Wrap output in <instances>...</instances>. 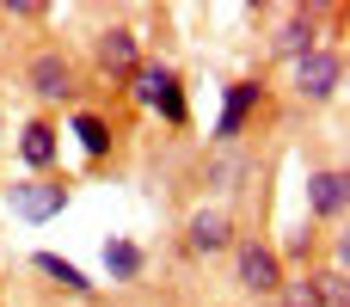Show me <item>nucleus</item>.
<instances>
[{"instance_id":"nucleus-12","label":"nucleus","mask_w":350,"mask_h":307,"mask_svg":"<svg viewBox=\"0 0 350 307\" xmlns=\"http://www.w3.org/2000/svg\"><path fill=\"white\" fill-rule=\"evenodd\" d=\"M68 135H80L86 160H111V148H117L111 117H98V111H86V105H74V111H68Z\"/></svg>"},{"instance_id":"nucleus-4","label":"nucleus","mask_w":350,"mask_h":307,"mask_svg":"<svg viewBox=\"0 0 350 307\" xmlns=\"http://www.w3.org/2000/svg\"><path fill=\"white\" fill-rule=\"evenodd\" d=\"M345 92V49L338 43H320L295 62V98L301 105H332Z\"/></svg>"},{"instance_id":"nucleus-5","label":"nucleus","mask_w":350,"mask_h":307,"mask_svg":"<svg viewBox=\"0 0 350 307\" xmlns=\"http://www.w3.org/2000/svg\"><path fill=\"white\" fill-rule=\"evenodd\" d=\"M265 111V80H228V92H221V117H215V129H209V148H240V135H246V123Z\"/></svg>"},{"instance_id":"nucleus-10","label":"nucleus","mask_w":350,"mask_h":307,"mask_svg":"<svg viewBox=\"0 0 350 307\" xmlns=\"http://www.w3.org/2000/svg\"><path fill=\"white\" fill-rule=\"evenodd\" d=\"M18 166L31 172V178H49L55 166H62V123H49V117H31L25 129H18Z\"/></svg>"},{"instance_id":"nucleus-6","label":"nucleus","mask_w":350,"mask_h":307,"mask_svg":"<svg viewBox=\"0 0 350 307\" xmlns=\"http://www.w3.org/2000/svg\"><path fill=\"white\" fill-rule=\"evenodd\" d=\"M68 178L62 172H49V178H18L12 191H6V203H12V215L18 222H31V228H43V222H55L62 209H68Z\"/></svg>"},{"instance_id":"nucleus-8","label":"nucleus","mask_w":350,"mask_h":307,"mask_svg":"<svg viewBox=\"0 0 350 307\" xmlns=\"http://www.w3.org/2000/svg\"><path fill=\"white\" fill-rule=\"evenodd\" d=\"M301 191H308V222H320V228H338L345 222V203H350L345 166H314Z\"/></svg>"},{"instance_id":"nucleus-2","label":"nucleus","mask_w":350,"mask_h":307,"mask_svg":"<svg viewBox=\"0 0 350 307\" xmlns=\"http://www.w3.org/2000/svg\"><path fill=\"white\" fill-rule=\"evenodd\" d=\"M25 92H31L37 105H74V98H80V68H74V55L55 49V43L31 49V62H25Z\"/></svg>"},{"instance_id":"nucleus-1","label":"nucleus","mask_w":350,"mask_h":307,"mask_svg":"<svg viewBox=\"0 0 350 307\" xmlns=\"http://www.w3.org/2000/svg\"><path fill=\"white\" fill-rule=\"evenodd\" d=\"M129 92H135V105H142V111H154L166 129H185V123H191V92H185V80H178V68H172V62L142 55V68L129 74Z\"/></svg>"},{"instance_id":"nucleus-11","label":"nucleus","mask_w":350,"mask_h":307,"mask_svg":"<svg viewBox=\"0 0 350 307\" xmlns=\"http://www.w3.org/2000/svg\"><path fill=\"white\" fill-rule=\"evenodd\" d=\"M308 49H320V18H314L308 6H289V12H277V25H271V55L295 68Z\"/></svg>"},{"instance_id":"nucleus-14","label":"nucleus","mask_w":350,"mask_h":307,"mask_svg":"<svg viewBox=\"0 0 350 307\" xmlns=\"http://www.w3.org/2000/svg\"><path fill=\"white\" fill-rule=\"evenodd\" d=\"M142 271H148V252H142L135 240L111 234V240H105V277H111V283H142Z\"/></svg>"},{"instance_id":"nucleus-7","label":"nucleus","mask_w":350,"mask_h":307,"mask_svg":"<svg viewBox=\"0 0 350 307\" xmlns=\"http://www.w3.org/2000/svg\"><path fill=\"white\" fill-rule=\"evenodd\" d=\"M234 240H240V222L221 203H203L185 215V252L191 258H221V252H234Z\"/></svg>"},{"instance_id":"nucleus-9","label":"nucleus","mask_w":350,"mask_h":307,"mask_svg":"<svg viewBox=\"0 0 350 307\" xmlns=\"http://www.w3.org/2000/svg\"><path fill=\"white\" fill-rule=\"evenodd\" d=\"M92 62H98V74L129 80V74L142 68V31H135V25H105V31L92 37Z\"/></svg>"},{"instance_id":"nucleus-17","label":"nucleus","mask_w":350,"mask_h":307,"mask_svg":"<svg viewBox=\"0 0 350 307\" xmlns=\"http://www.w3.org/2000/svg\"><path fill=\"white\" fill-rule=\"evenodd\" d=\"M314 252H320V234H314L308 222H301V228H295V234H289V240L277 246V258H283V271H289V265H308V271H314Z\"/></svg>"},{"instance_id":"nucleus-16","label":"nucleus","mask_w":350,"mask_h":307,"mask_svg":"<svg viewBox=\"0 0 350 307\" xmlns=\"http://www.w3.org/2000/svg\"><path fill=\"white\" fill-rule=\"evenodd\" d=\"M308 283H314L320 307H350V283H345V271H338V265H326V271L314 265V271H308Z\"/></svg>"},{"instance_id":"nucleus-15","label":"nucleus","mask_w":350,"mask_h":307,"mask_svg":"<svg viewBox=\"0 0 350 307\" xmlns=\"http://www.w3.org/2000/svg\"><path fill=\"white\" fill-rule=\"evenodd\" d=\"M252 172V160L246 154H234V148H215V160L203 166V185L209 191H240V178Z\"/></svg>"},{"instance_id":"nucleus-18","label":"nucleus","mask_w":350,"mask_h":307,"mask_svg":"<svg viewBox=\"0 0 350 307\" xmlns=\"http://www.w3.org/2000/svg\"><path fill=\"white\" fill-rule=\"evenodd\" d=\"M277 307H320V295H314V283H308V271L301 277H283V289L271 295Z\"/></svg>"},{"instance_id":"nucleus-19","label":"nucleus","mask_w":350,"mask_h":307,"mask_svg":"<svg viewBox=\"0 0 350 307\" xmlns=\"http://www.w3.org/2000/svg\"><path fill=\"white\" fill-rule=\"evenodd\" d=\"M6 12H12V18H31V25H37V18H49V6H43V0H18V6H6Z\"/></svg>"},{"instance_id":"nucleus-3","label":"nucleus","mask_w":350,"mask_h":307,"mask_svg":"<svg viewBox=\"0 0 350 307\" xmlns=\"http://www.w3.org/2000/svg\"><path fill=\"white\" fill-rule=\"evenodd\" d=\"M234 283H240V295H252V302H271L277 289H283V258H277V246L271 240H258V234H240L234 240Z\"/></svg>"},{"instance_id":"nucleus-13","label":"nucleus","mask_w":350,"mask_h":307,"mask_svg":"<svg viewBox=\"0 0 350 307\" xmlns=\"http://www.w3.org/2000/svg\"><path fill=\"white\" fill-rule=\"evenodd\" d=\"M31 271H37V277H49V283H55L62 295H74V302H92V289H98V283H92L80 265H68L62 252H31Z\"/></svg>"}]
</instances>
